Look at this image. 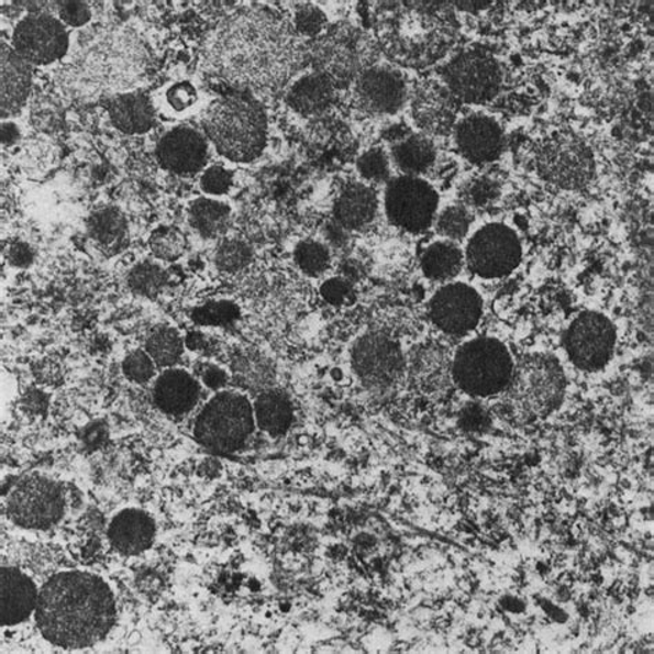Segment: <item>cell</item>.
Listing matches in <instances>:
<instances>
[{
    "label": "cell",
    "mask_w": 654,
    "mask_h": 654,
    "mask_svg": "<svg viewBox=\"0 0 654 654\" xmlns=\"http://www.w3.org/2000/svg\"><path fill=\"white\" fill-rule=\"evenodd\" d=\"M35 616L42 635L53 645L90 647L104 640L115 624V599L100 577L63 572L43 586Z\"/></svg>",
    "instance_id": "1"
},
{
    "label": "cell",
    "mask_w": 654,
    "mask_h": 654,
    "mask_svg": "<svg viewBox=\"0 0 654 654\" xmlns=\"http://www.w3.org/2000/svg\"><path fill=\"white\" fill-rule=\"evenodd\" d=\"M204 130L221 156L236 164H251L268 143L266 112L246 96L215 100L204 115Z\"/></svg>",
    "instance_id": "2"
},
{
    "label": "cell",
    "mask_w": 654,
    "mask_h": 654,
    "mask_svg": "<svg viewBox=\"0 0 654 654\" xmlns=\"http://www.w3.org/2000/svg\"><path fill=\"white\" fill-rule=\"evenodd\" d=\"M254 409L242 393L220 392L204 404L195 421V440L215 453L241 451L254 431Z\"/></svg>",
    "instance_id": "3"
},
{
    "label": "cell",
    "mask_w": 654,
    "mask_h": 654,
    "mask_svg": "<svg viewBox=\"0 0 654 654\" xmlns=\"http://www.w3.org/2000/svg\"><path fill=\"white\" fill-rule=\"evenodd\" d=\"M453 378L464 392L474 397L499 393L512 380L510 353L496 339H477L457 351L453 361Z\"/></svg>",
    "instance_id": "4"
},
{
    "label": "cell",
    "mask_w": 654,
    "mask_h": 654,
    "mask_svg": "<svg viewBox=\"0 0 654 654\" xmlns=\"http://www.w3.org/2000/svg\"><path fill=\"white\" fill-rule=\"evenodd\" d=\"M389 223L409 234H424L435 223L440 195L432 184L415 176L389 180L384 195Z\"/></svg>",
    "instance_id": "5"
},
{
    "label": "cell",
    "mask_w": 654,
    "mask_h": 654,
    "mask_svg": "<svg viewBox=\"0 0 654 654\" xmlns=\"http://www.w3.org/2000/svg\"><path fill=\"white\" fill-rule=\"evenodd\" d=\"M469 271L484 279L510 275L522 259V245L516 231L491 223L475 232L464 253Z\"/></svg>",
    "instance_id": "6"
},
{
    "label": "cell",
    "mask_w": 654,
    "mask_h": 654,
    "mask_svg": "<svg viewBox=\"0 0 654 654\" xmlns=\"http://www.w3.org/2000/svg\"><path fill=\"white\" fill-rule=\"evenodd\" d=\"M448 90L466 104H486L500 93L502 71L495 57L484 52H466L443 69Z\"/></svg>",
    "instance_id": "7"
},
{
    "label": "cell",
    "mask_w": 654,
    "mask_h": 654,
    "mask_svg": "<svg viewBox=\"0 0 654 654\" xmlns=\"http://www.w3.org/2000/svg\"><path fill=\"white\" fill-rule=\"evenodd\" d=\"M64 502L62 486L40 475H29L10 494L8 512L20 526L47 529L63 518Z\"/></svg>",
    "instance_id": "8"
},
{
    "label": "cell",
    "mask_w": 654,
    "mask_h": 654,
    "mask_svg": "<svg viewBox=\"0 0 654 654\" xmlns=\"http://www.w3.org/2000/svg\"><path fill=\"white\" fill-rule=\"evenodd\" d=\"M565 344L575 365L584 370L602 369L614 350L613 323L602 313L583 312L567 329Z\"/></svg>",
    "instance_id": "9"
},
{
    "label": "cell",
    "mask_w": 654,
    "mask_h": 654,
    "mask_svg": "<svg viewBox=\"0 0 654 654\" xmlns=\"http://www.w3.org/2000/svg\"><path fill=\"white\" fill-rule=\"evenodd\" d=\"M484 300L472 286L454 282L442 286L429 304V317L437 331L447 336H464L478 326Z\"/></svg>",
    "instance_id": "10"
},
{
    "label": "cell",
    "mask_w": 654,
    "mask_h": 654,
    "mask_svg": "<svg viewBox=\"0 0 654 654\" xmlns=\"http://www.w3.org/2000/svg\"><path fill=\"white\" fill-rule=\"evenodd\" d=\"M537 166L544 180L564 189L588 186L596 171L591 151L575 140L550 143L540 153Z\"/></svg>",
    "instance_id": "11"
},
{
    "label": "cell",
    "mask_w": 654,
    "mask_h": 654,
    "mask_svg": "<svg viewBox=\"0 0 654 654\" xmlns=\"http://www.w3.org/2000/svg\"><path fill=\"white\" fill-rule=\"evenodd\" d=\"M13 46L25 62L46 65L67 52L68 34L52 15L31 14L15 26Z\"/></svg>",
    "instance_id": "12"
},
{
    "label": "cell",
    "mask_w": 654,
    "mask_h": 654,
    "mask_svg": "<svg viewBox=\"0 0 654 654\" xmlns=\"http://www.w3.org/2000/svg\"><path fill=\"white\" fill-rule=\"evenodd\" d=\"M156 155L160 166L167 171L191 177L207 166L209 145L198 130L180 126L165 134L158 144Z\"/></svg>",
    "instance_id": "13"
},
{
    "label": "cell",
    "mask_w": 654,
    "mask_h": 654,
    "mask_svg": "<svg viewBox=\"0 0 654 654\" xmlns=\"http://www.w3.org/2000/svg\"><path fill=\"white\" fill-rule=\"evenodd\" d=\"M454 143L469 164L488 165L500 158L505 147V133L496 119L472 115L457 123Z\"/></svg>",
    "instance_id": "14"
},
{
    "label": "cell",
    "mask_w": 654,
    "mask_h": 654,
    "mask_svg": "<svg viewBox=\"0 0 654 654\" xmlns=\"http://www.w3.org/2000/svg\"><path fill=\"white\" fill-rule=\"evenodd\" d=\"M402 365V354L398 344L383 334H369L355 345V369L373 386L391 384L401 373Z\"/></svg>",
    "instance_id": "15"
},
{
    "label": "cell",
    "mask_w": 654,
    "mask_h": 654,
    "mask_svg": "<svg viewBox=\"0 0 654 654\" xmlns=\"http://www.w3.org/2000/svg\"><path fill=\"white\" fill-rule=\"evenodd\" d=\"M356 97L365 110L378 115H392L407 100V85L401 75L391 69L370 68L361 75Z\"/></svg>",
    "instance_id": "16"
},
{
    "label": "cell",
    "mask_w": 654,
    "mask_h": 654,
    "mask_svg": "<svg viewBox=\"0 0 654 654\" xmlns=\"http://www.w3.org/2000/svg\"><path fill=\"white\" fill-rule=\"evenodd\" d=\"M0 624L10 627L30 618L36 609L40 592L25 573L3 567L0 572Z\"/></svg>",
    "instance_id": "17"
},
{
    "label": "cell",
    "mask_w": 654,
    "mask_h": 654,
    "mask_svg": "<svg viewBox=\"0 0 654 654\" xmlns=\"http://www.w3.org/2000/svg\"><path fill=\"white\" fill-rule=\"evenodd\" d=\"M380 199L367 184L354 182L340 192L334 203V221L345 231H359L376 220Z\"/></svg>",
    "instance_id": "18"
},
{
    "label": "cell",
    "mask_w": 654,
    "mask_h": 654,
    "mask_svg": "<svg viewBox=\"0 0 654 654\" xmlns=\"http://www.w3.org/2000/svg\"><path fill=\"white\" fill-rule=\"evenodd\" d=\"M199 398H201V386L186 370H167L155 384L156 407L169 415L188 414L197 407Z\"/></svg>",
    "instance_id": "19"
},
{
    "label": "cell",
    "mask_w": 654,
    "mask_h": 654,
    "mask_svg": "<svg viewBox=\"0 0 654 654\" xmlns=\"http://www.w3.org/2000/svg\"><path fill=\"white\" fill-rule=\"evenodd\" d=\"M112 547L124 555H137L148 550L155 537V523L147 513L126 510L113 518L110 526Z\"/></svg>",
    "instance_id": "20"
},
{
    "label": "cell",
    "mask_w": 654,
    "mask_h": 654,
    "mask_svg": "<svg viewBox=\"0 0 654 654\" xmlns=\"http://www.w3.org/2000/svg\"><path fill=\"white\" fill-rule=\"evenodd\" d=\"M2 118L15 115L25 104L31 90L32 71L29 62L13 48L2 45Z\"/></svg>",
    "instance_id": "21"
},
{
    "label": "cell",
    "mask_w": 654,
    "mask_h": 654,
    "mask_svg": "<svg viewBox=\"0 0 654 654\" xmlns=\"http://www.w3.org/2000/svg\"><path fill=\"white\" fill-rule=\"evenodd\" d=\"M523 393L534 407L545 409L558 403L564 389V377L554 361H533L522 378Z\"/></svg>",
    "instance_id": "22"
},
{
    "label": "cell",
    "mask_w": 654,
    "mask_h": 654,
    "mask_svg": "<svg viewBox=\"0 0 654 654\" xmlns=\"http://www.w3.org/2000/svg\"><path fill=\"white\" fill-rule=\"evenodd\" d=\"M333 99V85L323 74L302 77L291 86L288 93V104L304 117H315L326 111L332 106Z\"/></svg>",
    "instance_id": "23"
},
{
    "label": "cell",
    "mask_w": 654,
    "mask_h": 654,
    "mask_svg": "<svg viewBox=\"0 0 654 654\" xmlns=\"http://www.w3.org/2000/svg\"><path fill=\"white\" fill-rule=\"evenodd\" d=\"M88 230L91 240L108 256L122 252L128 245V220L117 208L107 207L96 210L89 218Z\"/></svg>",
    "instance_id": "24"
},
{
    "label": "cell",
    "mask_w": 654,
    "mask_h": 654,
    "mask_svg": "<svg viewBox=\"0 0 654 654\" xmlns=\"http://www.w3.org/2000/svg\"><path fill=\"white\" fill-rule=\"evenodd\" d=\"M113 126L128 134H142L153 128L154 108L147 96L140 93L117 97L110 106Z\"/></svg>",
    "instance_id": "25"
},
{
    "label": "cell",
    "mask_w": 654,
    "mask_h": 654,
    "mask_svg": "<svg viewBox=\"0 0 654 654\" xmlns=\"http://www.w3.org/2000/svg\"><path fill=\"white\" fill-rule=\"evenodd\" d=\"M464 262V253L456 243L437 241L425 248L420 266L426 279L445 284L462 273Z\"/></svg>",
    "instance_id": "26"
},
{
    "label": "cell",
    "mask_w": 654,
    "mask_h": 654,
    "mask_svg": "<svg viewBox=\"0 0 654 654\" xmlns=\"http://www.w3.org/2000/svg\"><path fill=\"white\" fill-rule=\"evenodd\" d=\"M391 158L404 176L420 177L435 165V144L421 134H410L393 145Z\"/></svg>",
    "instance_id": "27"
},
{
    "label": "cell",
    "mask_w": 654,
    "mask_h": 654,
    "mask_svg": "<svg viewBox=\"0 0 654 654\" xmlns=\"http://www.w3.org/2000/svg\"><path fill=\"white\" fill-rule=\"evenodd\" d=\"M188 221L203 240H215L230 229L231 208L212 198H198L189 204Z\"/></svg>",
    "instance_id": "28"
},
{
    "label": "cell",
    "mask_w": 654,
    "mask_h": 654,
    "mask_svg": "<svg viewBox=\"0 0 654 654\" xmlns=\"http://www.w3.org/2000/svg\"><path fill=\"white\" fill-rule=\"evenodd\" d=\"M254 419L259 429L273 436H280L293 424L290 399L279 391H266L254 403Z\"/></svg>",
    "instance_id": "29"
},
{
    "label": "cell",
    "mask_w": 654,
    "mask_h": 654,
    "mask_svg": "<svg viewBox=\"0 0 654 654\" xmlns=\"http://www.w3.org/2000/svg\"><path fill=\"white\" fill-rule=\"evenodd\" d=\"M147 353L155 365H175L184 353V340L175 328H156L147 340Z\"/></svg>",
    "instance_id": "30"
},
{
    "label": "cell",
    "mask_w": 654,
    "mask_h": 654,
    "mask_svg": "<svg viewBox=\"0 0 654 654\" xmlns=\"http://www.w3.org/2000/svg\"><path fill=\"white\" fill-rule=\"evenodd\" d=\"M295 262L308 277L318 278L331 268L332 253L324 243L307 240L296 246Z\"/></svg>",
    "instance_id": "31"
},
{
    "label": "cell",
    "mask_w": 654,
    "mask_h": 654,
    "mask_svg": "<svg viewBox=\"0 0 654 654\" xmlns=\"http://www.w3.org/2000/svg\"><path fill=\"white\" fill-rule=\"evenodd\" d=\"M167 284V274L158 264L143 263L129 273L128 285L133 293L154 299L164 290Z\"/></svg>",
    "instance_id": "32"
},
{
    "label": "cell",
    "mask_w": 654,
    "mask_h": 654,
    "mask_svg": "<svg viewBox=\"0 0 654 654\" xmlns=\"http://www.w3.org/2000/svg\"><path fill=\"white\" fill-rule=\"evenodd\" d=\"M474 218L466 207L453 204L443 209L435 219V229L437 234L446 237V241H463L469 234Z\"/></svg>",
    "instance_id": "33"
},
{
    "label": "cell",
    "mask_w": 654,
    "mask_h": 654,
    "mask_svg": "<svg viewBox=\"0 0 654 654\" xmlns=\"http://www.w3.org/2000/svg\"><path fill=\"white\" fill-rule=\"evenodd\" d=\"M149 247L156 258L176 262L186 253V235L176 226H160L151 235Z\"/></svg>",
    "instance_id": "34"
},
{
    "label": "cell",
    "mask_w": 654,
    "mask_h": 654,
    "mask_svg": "<svg viewBox=\"0 0 654 654\" xmlns=\"http://www.w3.org/2000/svg\"><path fill=\"white\" fill-rule=\"evenodd\" d=\"M253 253L247 243L240 240L224 241L215 252L214 263L220 271L235 274L251 264Z\"/></svg>",
    "instance_id": "35"
},
{
    "label": "cell",
    "mask_w": 654,
    "mask_h": 654,
    "mask_svg": "<svg viewBox=\"0 0 654 654\" xmlns=\"http://www.w3.org/2000/svg\"><path fill=\"white\" fill-rule=\"evenodd\" d=\"M356 170L365 181L370 184L388 182L391 177V162L383 148H372L361 155L356 162Z\"/></svg>",
    "instance_id": "36"
},
{
    "label": "cell",
    "mask_w": 654,
    "mask_h": 654,
    "mask_svg": "<svg viewBox=\"0 0 654 654\" xmlns=\"http://www.w3.org/2000/svg\"><path fill=\"white\" fill-rule=\"evenodd\" d=\"M193 321L210 326H225L240 318V308L230 301L208 302L192 313Z\"/></svg>",
    "instance_id": "37"
},
{
    "label": "cell",
    "mask_w": 654,
    "mask_h": 654,
    "mask_svg": "<svg viewBox=\"0 0 654 654\" xmlns=\"http://www.w3.org/2000/svg\"><path fill=\"white\" fill-rule=\"evenodd\" d=\"M124 375L134 383H147L153 378L155 372V362L148 353L144 351H133L123 362Z\"/></svg>",
    "instance_id": "38"
},
{
    "label": "cell",
    "mask_w": 654,
    "mask_h": 654,
    "mask_svg": "<svg viewBox=\"0 0 654 654\" xmlns=\"http://www.w3.org/2000/svg\"><path fill=\"white\" fill-rule=\"evenodd\" d=\"M199 184H201L204 193L220 197V195L229 193L234 186V173L225 169L224 166H210L202 173Z\"/></svg>",
    "instance_id": "39"
},
{
    "label": "cell",
    "mask_w": 654,
    "mask_h": 654,
    "mask_svg": "<svg viewBox=\"0 0 654 654\" xmlns=\"http://www.w3.org/2000/svg\"><path fill=\"white\" fill-rule=\"evenodd\" d=\"M165 99L167 106L177 113L186 112L189 108L197 104L198 90L192 84L178 82L167 89Z\"/></svg>",
    "instance_id": "40"
},
{
    "label": "cell",
    "mask_w": 654,
    "mask_h": 654,
    "mask_svg": "<svg viewBox=\"0 0 654 654\" xmlns=\"http://www.w3.org/2000/svg\"><path fill=\"white\" fill-rule=\"evenodd\" d=\"M321 296L329 304L342 307L348 304L351 297L354 296V288L347 279L331 278L324 280L321 286Z\"/></svg>",
    "instance_id": "41"
},
{
    "label": "cell",
    "mask_w": 654,
    "mask_h": 654,
    "mask_svg": "<svg viewBox=\"0 0 654 654\" xmlns=\"http://www.w3.org/2000/svg\"><path fill=\"white\" fill-rule=\"evenodd\" d=\"M499 195V188H497L494 181L478 180L472 184L467 192L468 202L477 208H484L486 204L495 201V198Z\"/></svg>",
    "instance_id": "42"
},
{
    "label": "cell",
    "mask_w": 654,
    "mask_h": 654,
    "mask_svg": "<svg viewBox=\"0 0 654 654\" xmlns=\"http://www.w3.org/2000/svg\"><path fill=\"white\" fill-rule=\"evenodd\" d=\"M59 4V18L64 23L71 26H80L88 23L91 18L90 8L85 2H62Z\"/></svg>",
    "instance_id": "43"
},
{
    "label": "cell",
    "mask_w": 654,
    "mask_h": 654,
    "mask_svg": "<svg viewBox=\"0 0 654 654\" xmlns=\"http://www.w3.org/2000/svg\"><path fill=\"white\" fill-rule=\"evenodd\" d=\"M323 24L324 14L317 8H302L296 15L297 30L302 32V34H318V32L322 30Z\"/></svg>",
    "instance_id": "44"
},
{
    "label": "cell",
    "mask_w": 654,
    "mask_h": 654,
    "mask_svg": "<svg viewBox=\"0 0 654 654\" xmlns=\"http://www.w3.org/2000/svg\"><path fill=\"white\" fill-rule=\"evenodd\" d=\"M8 258L14 267H30L35 259V252L30 245L23 242H15L9 247Z\"/></svg>",
    "instance_id": "45"
},
{
    "label": "cell",
    "mask_w": 654,
    "mask_h": 654,
    "mask_svg": "<svg viewBox=\"0 0 654 654\" xmlns=\"http://www.w3.org/2000/svg\"><path fill=\"white\" fill-rule=\"evenodd\" d=\"M202 378L208 387L219 389L225 386L226 378L229 377H226L225 372L219 369V367L209 365L204 367Z\"/></svg>",
    "instance_id": "46"
},
{
    "label": "cell",
    "mask_w": 654,
    "mask_h": 654,
    "mask_svg": "<svg viewBox=\"0 0 654 654\" xmlns=\"http://www.w3.org/2000/svg\"><path fill=\"white\" fill-rule=\"evenodd\" d=\"M19 140V129L13 123L2 124V143L3 145H12Z\"/></svg>",
    "instance_id": "47"
},
{
    "label": "cell",
    "mask_w": 654,
    "mask_h": 654,
    "mask_svg": "<svg viewBox=\"0 0 654 654\" xmlns=\"http://www.w3.org/2000/svg\"><path fill=\"white\" fill-rule=\"evenodd\" d=\"M345 231L340 226L336 221L328 229V240L334 243V245H343L345 242Z\"/></svg>",
    "instance_id": "48"
}]
</instances>
